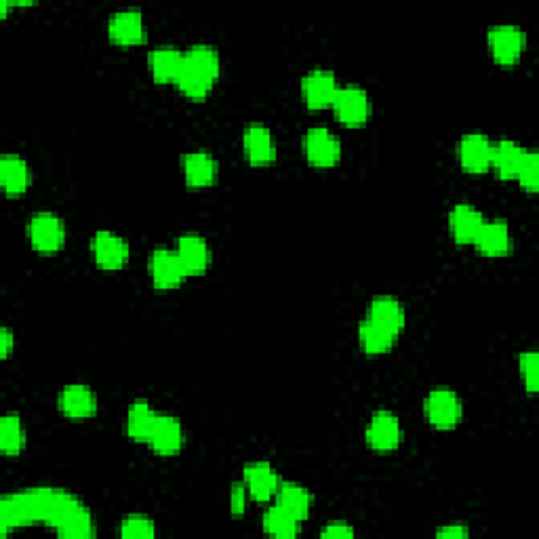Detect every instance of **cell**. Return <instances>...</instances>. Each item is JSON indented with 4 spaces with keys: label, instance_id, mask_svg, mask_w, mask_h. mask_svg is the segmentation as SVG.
I'll use <instances>...</instances> for the list:
<instances>
[{
    "label": "cell",
    "instance_id": "1",
    "mask_svg": "<svg viewBox=\"0 0 539 539\" xmlns=\"http://www.w3.org/2000/svg\"><path fill=\"white\" fill-rule=\"evenodd\" d=\"M49 525L64 539H93L95 518L81 497L59 487H30L0 499V531Z\"/></svg>",
    "mask_w": 539,
    "mask_h": 539
},
{
    "label": "cell",
    "instance_id": "2",
    "mask_svg": "<svg viewBox=\"0 0 539 539\" xmlns=\"http://www.w3.org/2000/svg\"><path fill=\"white\" fill-rule=\"evenodd\" d=\"M407 325L405 306L394 295H375L358 325V346L367 356L388 354Z\"/></svg>",
    "mask_w": 539,
    "mask_h": 539
},
{
    "label": "cell",
    "instance_id": "3",
    "mask_svg": "<svg viewBox=\"0 0 539 539\" xmlns=\"http://www.w3.org/2000/svg\"><path fill=\"white\" fill-rule=\"evenodd\" d=\"M219 74H222V59L211 45H192L184 53V64L175 81L177 91L192 102H205L211 95Z\"/></svg>",
    "mask_w": 539,
    "mask_h": 539
},
{
    "label": "cell",
    "instance_id": "4",
    "mask_svg": "<svg viewBox=\"0 0 539 539\" xmlns=\"http://www.w3.org/2000/svg\"><path fill=\"white\" fill-rule=\"evenodd\" d=\"M30 247L41 255H57L66 247L68 232L64 219L53 211H38L26 224Z\"/></svg>",
    "mask_w": 539,
    "mask_h": 539
},
{
    "label": "cell",
    "instance_id": "5",
    "mask_svg": "<svg viewBox=\"0 0 539 539\" xmlns=\"http://www.w3.org/2000/svg\"><path fill=\"white\" fill-rule=\"evenodd\" d=\"M424 415L436 430H453L464 419V403L451 388H432L424 398Z\"/></svg>",
    "mask_w": 539,
    "mask_h": 539
},
{
    "label": "cell",
    "instance_id": "6",
    "mask_svg": "<svg viewBox=\"0 0 539 539\" xmlns=\"http://www.w3.org/2000/svg\"><path fill=\"white\" fill-rule=\"evenodd\" d=\"M331 110L344 127L363 129L371 121L373 104L369 93L361 85H344L339 87Z\"/></svg>",
    "mask_w": 539,
    "mask_h": 539
},
{
    "label": "cell",
    "instance_id": "7",
    "mask_svg": "<svg viewBox=\"0 0 539 539\" xmlns=\"http://www.w3.org/2000/svg\"><path fill=\"white\" fill-rule=\"evenodd\" d=\"M487 43L493 62L502 68H512L525 55L527 34L514 24H499L487 30Z\"/></svg>",
    "mask_w": 539,
    "mask_h": 539
},
{
    "label": "cell",
    "instance_id": "8",
    "mask_svg": "<svg viewBox=\"0 0 539 539\" xmlns=\"http://www.w3.org/2000/svg\"><path fill=\"white\" fill-rule=\"evenodd\" d=\"M91 255L99 270L118 272L123 270L131 259V245L125 236L112 230H97L91 236Z\"/></svg>",
    "mask_w": 539,
    "mask_h": 539
},
{
    "label": "cell",
    "instance_id": "9",
    "mask_svg": "<svg viewBox=\"0 0 539 539\" xmlns=\"http://www.w3.org/2000/svg\"><path fill=\"white\" fill-rule=\"evenodd\" d=\"M367 447L375 453H392L403 443V426L396 413L377 409L365 428Z\"/></svg>",
    "mask_w": 539,
    "mask_h": 539
},
{
    "label": "cell",
    "instance_id": "10",
    "mask_svg": "<svg viewBox=\"0 0 539 539\" xmlns=\"http://www.w3.org/2000/svg\"><path fill=\"white\" fill-rule=\"evenodd\" d=\"M342 142L327 127H310L304 135V156L314 169H333L342 161Z\"/></svg>",
    "mask_w": 539,
    "mask_h": 539
},
{
    "label": "cell",
    "instance_id": "11",
    "mask_svg": "<svg viewBox=\"0 0 539 539\" xmlns=\"http://www.w3.org/2000/svg\"><path fill=\"white\" fill-rule=\"evenodd\" d=\"M108 38L114 47H139L148 41V28L144 13L137 9H123L110 15Z\"/></svg>",
    "mask_w": 539,
    "mask_h": 539
},
{
    "label": "cell",
    "instance_id": "12",
    "mask_svg": "<svg viewBox=\"0 0 539 539\" xmlns=\"http://www.w3.org/2000/svg\"><path fill=\"white\" fill-rule=\"evenodd\" d=\"M146 445L158 457H175L182 453L186 445V430L182 419L171 413H158Z\"/></svg>",
    "mask_w": 539,
    "mask_h": 539
},
{
    "label": "cell",
    "instance_id": "13",
    "mask_svg": "<svg viewBox=\"0 0 539 539\" xmlns=\"http://www.w3.org/2000/svg\"><path fill=\"white\" fill-rule=\"evenodd\" d=\"M148 274H150L152 287L158 291L177 289L188 278L175 249H169V247H156L150 253Z\"/></svg>",
    "mask_w": 539,
    "mask_h": 539
},
{
    "label": "cell",
    "instance_id": "14",
    "mask_svg": "<svg viewBox=\"0 0 539 539\" xmlns=\"http://www.w3.org/2000/svg\"><path fill=\"white\" fill-rule=\"evenodd\" d=\"M243 154L251 167H270L278 158V144L272 129L264 123H249L243 131Z\"/></svg>",
    "mask_w": 539,
    "mask_h": 539
},
{
    "label": "cell",
    "instance_id": "15",
    "mask_svg": "<svg viewBox=\"0 0 539 539\" xmlns=\"http://www.w3.org/2000/svg\"><path fill=\"white\" fill-rule=\"evenodd\" d=\"M339 91L337 76L327 68H312L302 78V99L304 106L312 112H321L333 106Z\"/></svg>",
    "mask_w": 539,
    "mask_h": 539
},
{
    "label": "cell",
    "instance_id": "16",
    "mask_svg": "<svg viewBox=\"0 0 539 539\" xmlns=\"http://www.w3.org/2000/svg\"><path fill=\"white\" fill-rule=\"evenodd\" d=\"M57 409L72 422H87L99 411L97 394L87 384H68L57 394Z\"/></svg>",
    "mask_w": 539,
    "mask_h": 539
},
{
    "label": "cell",
    "instance_id": "17",
    "mask_svg": "<svg viewBox=\"0 0 539 539\" xmlns=\"http://www.w3.org/2000/svg\"><path fill=\"white\" fill-rule=\"evenodd\" d=\"M175 253L179 257V262H182L188 278H198L207 274L213 262V253L207 238L196 232H186L179 236L175 243Z\"/></svg>",
    "mask_w": 539,
    "mask_h": 539
},
{
    "label": "cell",
    "instance_id": "18",
    "mask_svg": "<svg viewBox=\"0 0 539 539\" xmlns=\"http://www.w3.org/2000/svg\"><path fill=\"white\" fill-rule=\"evenodd\" d=\"M493 142L483 133H468L459 139L457 146V161L464 173L483 175L491 169Z\"/></svg>",
    "mask_w": 539,
    "mask_h": 539
},
{
    "label": "cell",
    "instance_id": "19",
    "mask_svg": "<svg viewBox=\"0 0 539 539\" xmlns=\"http://www.w3.org/2000/svg\"><path fill=\"white\" fill-rule=\"evenodd\" d=\"M179 167H182L184 182L190 190L211 188L219 173L217 158L207 150L186 152L182 158H179Z\"/></svg>",
    "mask_w": 539,
    "mask_h": 539
},
{
    "label": "cell",
    "instance_id": "20",
    "mask_svg": "<svg viewBox=\"0 0 539 539\" xmlns=\"http://www.w3.org/2000/svg\"><path fill=\"white\" fill-rule=\"evenodd\" d=\"M243 483L247 485L249 497L257 504H268L276 497L281 487V476L268 462H249L243 468Z\"/></svg>",
    "mask_w": 539,
    "mask_h": 539
},
{
    "label": "cell",
    "instance_id": "21",
    "mask_svg": "<svg viewBox=\"0 0 539 539\" xmlns=\"http://www.w3.org/2000/svg\"><path fill=\"white\" fill-rule=\"evenodd\" d=\"M472 247L485 257L510 255L514 249V238L508 222H504V219H491V222H487L485 219V224L478 230Z\"/></svg>",
    "mask_w": 539,
    "mask_h": 539
},
{
    "label": "cell",
    "instance_id": "22",
    "mask_svg": "<svg viewBox=\"0 0 539 539\" xmlns=\"http://www.w3.org/2000/svg\"><path fill=\"white\" fill-rule=\"evenodd\" d=\"M449 234L457 245H472L478 230L485 224V215L470 203H459L449 211Z\"/></svg>",
    "mask_w": 539,
    "mask_h": 539
},
{
    "label": "cell",
    "instance_id": "23",
    "mask_svg": "<svg viewBox=\"0 0 539 539\" xmlns=\"http://www.w3.org/2000/svg\"><path fill=\"white\" fill-rule=\"evenodd\" d=\"M182 64H184V51H179L177 47L171 45L154 47L148 53V70L152 81L158 85H175Z\"/></svg>",
    "mask_w": 539,
    "mask_h": 539
},
{
    "label": "cell",
    "instance_id": "24",
    "mask_svg": "<svg viewBox=\"0 0 539 539\" xmlns=\"http://www.w3.org/2000/svg\"><path fill=\"white\" fill-rule=\"evenodd\" d=\"M525 154L527 148L514 142V139H499V142L493 144L491 171L499 179H504V182H514L525 161Z\"/></svg>",
    "mask_w": 539,
    "mask_h": 539
},
{
    "label": "cell",
    "instance_id": "25",
    "mask_svg": "<svg viewBox=\"0 0 539 539\" xmlns=\"http://www.w3.org/2000/svg\"><path fill=\"white\" fill-rule=\"evenodd\" d=\"M32 171L19 154H5L0 158V186L9 198H19L30 190Z\"/></svg>",
    "mask_w": 539,
    "mask_h": 539
},
{
    "label": "cell",
    "instance_id": "26",
    "mask_svg": "<svg viewBox=\"0 0 539 539\" xmlns=\"http://www.w3.org/2000/svg\"><path fill=\"white\" fill-rule=\"evenodd\" d=\"M274 504L285 508L299 523H304L312 514L314 495L304 485H299L295 481H283L274 497Z\"/></svg>",
    "mask_w": 539,
    "mask_h": 539
},
{
    "label": "cell",
    "instance_id": "27",
    "mask_svg": "<svg viewBox=\"0 0 539 539\" xmlns=\"http://www.w3.org/2000/svg\"><path fill=\"white\" fill-rule=\"evenodd\" d=\"M156 417L158 411L150 405V401H146V398H135L125 415V434L133 443H148Z\"/></svg>",
    "mask_w": 539,
    "mask_h": 539
},
{
    "label": "cell",
    "instance_id": "28",
    "mask_svg": "<svg viewBox=\"0 0 539 539\" xmlns=\"http://www.w3.org/2000/svg\"><path fill=\"white\" fill-rule=\"evenodd\" d=\"M28 445V432L19 413H5L0 417V451L7 457L22 455Z\"/></svg>",
    "mask_w": 539,
    "mask_h": 539
},
{
    "label": "cell",
    "instance_id": "29",
    "mask_svg": "<svg viewBox=\"0 0 539 539\" xmlns=\"http://www.w3.org/2000/svg\"><path fill=\"white\" fill-rule=\"evenodd\" d=\"M262 529H264V533H268L272 537L289 539V537L299 535V531H302V523H299L295 516H291L285 508L274 504L262 516Z\"/></svg>",
    "mask_w": 539,
    "mask_h": 539
},
{
    "label": "cell",
    "instance_id": "30",
    "mask_svg": "<svg viewBox=\"0 0 539 539\" xmlns=\"http://www.w3.org/2000/svg\"><path fill=\"white\" fill-rule=\"evenodd\" d=\"M118 535L127 539H152L158 535V529H156L154 518L146 514H129L121 521Z\"/></svg>",
    "mask_w": 539,
    "mask_h": 539
},
{
    "label": "cell",
    "instance_id": "31",
    "mask_svg": "<svg viewBox=\"0 0 539 539\" xmlns=\"http://www.w3.org/2000/svg\"><path fill=\"white\" fill-rule=\"evenodd\" d=\"M518 373L527 394H535L539 388V354L535 350H525L518 354Z\"/></svg>",
    "mask_w": 539,
    "mask_h": 539
},
{
    "label": "cell",
    "instance_id": "32",
    "mask_svg": "<svg viewBox=\"0 0 539 539\" xmlns=\"http://www.w3.org/2000/svg\"><path fill=\"white\" fill-rule=\"evenodd\" d=\"M516 182L529 194L539 190V154L535 150H527L521 171L516 175Z\"/></svg>",
    "mask_w": 539,
    "mask_h": 539
},
{
    "label": "cell",
    "instance_id": "33",
    "mask_svg": "<svg viewBox=\"0 0 539 539\" xmlns=\"http://www.w3.org/2000/svg\"><path fill=\"white\" fill-rule=\"evenodd\" d=\"M247 502H249V491L243 481H236L230 487V512L234 518H241L247 512Z\"/></svg>",
    "mask_w": 539,
    "mask_h": 539
},
{
    "label": "cell",
    "instance_id": "34",
    "mask_svg": "<svg viewBox=\"0 0 539 539\" xmlns=\"http://www.w3.org/2000/svg\"><path fill=\"white\" fill-rule=\"evenodd\" d=\"M321 537H327V539H350V537H354V527H350L344 521H331L321 531Z\"/></svg>",
    "mask_w": 539,
    "mask_h": 539
},
{
    "label": "cell",
    "instance_id": "35",
    "mask_svg": "<svg viewBox=\"0 0 539 539\" xmlns=\"http://www.w3.org/2000/svg\"><path fill=\"white\" fill-rule=\"evenodd\" d=\"M436 537H443V539H466L470 537V529L464 525V523H451V525H445L436 531Z\"/></svg>",
    "mask_w": 539,
    "mask_h": 539
},
{
    "label": "cell",
    "instance_id": "36",
    "mask_svg": "<svg viewBox=\"0 0 539 539\" xmlns=\"http://www.w3.org/2000/svg\"><path fill=\"white\" fill-rule=\"evenodd\" d=\"M15 344H17L15 333L9 327L0 329V358H3V361H7V358L13 354Z\"/></svg>",
    "mask_w": 539,
    "mask_h": 539
}]
</instances>
